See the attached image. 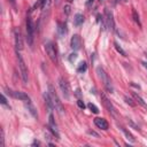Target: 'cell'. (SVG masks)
Instances as JSON below:
<instances>
[{
	"label": "cell",
	"instance_id": "obj_1",
	"mask_svg": "<svg viewBox=\"0 0 147 147\" xmlns=\"http://www.w3.org/2000/svg\"><path fill=\"white\" fill-rule=\"evenodd\" d=\"M96 72H98V75H99V77H100L101 82L103 83V86L106 87V90H107L108 92L113 93V92H114V87H113L111 80H110L109 76L106 74V71H105L101 67H98V68H96Z\"/></svg>",
	"mask_w": 147,
	"mask_h": 147
},
{
	"label": "cell",
	"instance_id": "obj_2",
	"mask_svg": "<svg viewBox=\"0 0 147 147\" xmlns=\"http://www.w3.org/2000/svg\"><path fill=\"white\" fill-rule=\"evenodd\" d=\"M17 62H18V69H20V74H21V77H22V80L24 84L28 83V67L22 57V55L18 53L17 51Z\"/></svg>",
	"mask_w": 147,
	"mask_h": 147
},
{
	"label": "cell",
	"instance_id": "obj_3",
	"mask_svg": "<svg viewBox=\"0 0 147 147\" xmlns=\"http://www.w3.org/2000/svg\"><path fill=\"white\" fill-rule=\"evenodd\" d=\"M48 92H49V94H51V96H52V100H53V102H54L55 110H57V111L62 115V114L64 113V109H63L62 102L60 101V99H59L57 94L55 93V91H54V88H53V86H52V85H49V86H48Z\"/></svg>",
	"mask_w": 147,
	"mask_h": 147
},
{
	"label": "cell",
	"instance_id": "obj_4",
	"mask_svg": "<svg viewBox=\"0 0 147 147\" xmlns=\"http://www.w3.org/2000/svg\"><path fill=\"white\" fill-rule=\"evenodd\" d=\"M33 34H34V24L32 22V18L30 16H28L26 18V38H28V42L30 46H32L33 44Z\"/></svg>",
	"mask_w": 147,
	"mask_h": 147
},
{
	"label": "cell",
	"instance_id": "obj_5",
	"mask_svg": "<svg viewBox=\"0 0 147 147\" xmlns=\"http://www.w3.org/2000/svg\"><path fill=\"white\" fill-rule=\"evenodd\" d=\"M45 49H46L47 55H48L49 59L52 60V62L57 63V53H56V49H55L54 44H53L52 41H46V44H45Z\"/></svg>",
	"mask_w": 147,
	"mask_h": 147
},
{
	"label": "cell",
	"instance_id": "obj_6",
	"mask_svg": "<svg viewBox=\"0 0 147 147\" xmlns=\"http://www.w3.org/2000/svg\"><path fill=\"white\" fill-rule=\"evenodd\" d=\"M59 86H60L61 92L63 93L64 98L65 99H69V96H70V86H69V83L63 77H60L59 78Z\"/></svg>",
	"mask_w": 147,
	"mask_h": 147
},
{
	"label": "cell",
	"instance_id": "obj_7",
	"mask_svg": "<svg viewBox=\"0 0 147 147\" xmlns=\"http://www.w3.org/2000/svg\"><path fill=\"white\" fill-rule=\"evenodd\" d=\"M14 36H15V47L16 51H22L23 49V38H22V33L20 31V29H15L14 30Z\"/></svg>",
	"mask_w": 147,
	"mask_h": 147
},
{
	"label": "cell",
	"instance_id": "obj_8",
	"mask_svg": "<svg viewBox=\"0 0 147 147\" xmlns=\"http://www.w3.org/2000/svg\"><path fill=\"white\" fill-rule=\"evenodd\" d=\"M105 16H106V26L110 30L115 29V22H114V17H113V13L109 9H105Z\"/></svg>",
	"mask_w": 147,
	"mask_h": 147
},
{
	"label": "cell",
	"instance_id": "obj_9",
	"mask_svg": "<svg viewBox=\"0 0 147 147\" xmlns=\"http://www.w3.org/2000/svg\"><path fill=\"white\" fill-rule=\"evenodd\" d=\"M101 100H102V103L105 105V107L107 108V110L111 114V115H114V116H116V110H115V107L113 106V103L109 101V99L103 94V93H101Z\"/></svg>",
	"mask_w": 147,
	"mask_h": 147
},
{
	"label": "cell",
	"instance_id": "obj_10",
	"mask_svg": "<svg viewBox=\"0 0 147 147\" xmlns=\"http://www.w3.org/2000/svg\"><path fill=\"white\" fill-rule=\"evenodd\" d=\"M8 91H9L8 93H10V95L14 96L15 99H18V100H22V101H25V102L30 101V96L26 93H24V92H21V91H10V90H8Z\"/></svg>",
	"mask_w": 147,
	"mask_h": 147
},
{
	"label": "cell",
	"instance_id": "obj_11",
	"mask_svg": "<svg viewBox=\"0 0 147 147\" xmlns=\"http://www.w3.org/2000/svg\"><path fill=\"white\" fill-rule=\"evenodd\" d=\"M70 46H71V48H72L74 51L80 49V47H82V39H80V37H79L78 34H74V36L71 37Z\"/></svg>",
	"mask_w": 147,
	"mask_h": 147
},
{
	"label": "cell",
	"instance_id": "obj_12",
	"mask_svg": "<svg viewBox=\"0 0 147 147\" xmlns=\"http://www.w3.org/2000/svg\"><path fill=\"white\" fill-rule=\"evenodd\" d=\"M48 129L52 131L53 136H55L57 139L60 138V134H59V131H57V127H56V124H55V122H54V117H53V115H52V114L49 115V121H48Z\"/></svg>",
	"mask_w": 147,
	"mask_h": 147
},
{
	"label": "cell",
	"instance_id": "obj_13",
	"mask_svg": "<svg viewBox=\"0 0 147 147\" xmlns=\"http://www.w3.org/2000/svg\"><path fill=\"white\" fill-rule=\"evenodd\" d=\"M94 124L99 127V129H101V130H108V122L105 119V118H101V117H96V118H94Z\"/></svg>",
	"mask_w": 147,
	"mask_h": 147
},
{
	"label": "cell",
	"instance_id": "obj_14",
	"mask_svg": "<svg viewBox=\"0 0 147 147\" xmlns=\"http://www.w3.org/2000/svg\"><path fill=\"white\" fill-rule=\"evenodd\" d=\"M44 100H45L46 106L48 107V109H49V110L55 109V107H54V102H53V100H52V96H51L49 92H46V91L44 92Z\"/></svg>",
	"mask_w": 147,
	"mask_h": 147
},
{
	"label": "cell",
	"instance_id": "obj_15",
	"mask_svg": "<svg viewBox=\"0 0 147 147\" xmlns=\"http://www.w3.org/2000/svg\"><path fill=\"white\" fill-rule=\"evenodd\" d=\"M132 96L134 98V100H136V101H137V102H138L140 106H142L144 108H147V103L144 101V99H142L140 95H138L136 92H133V93H132Z\"/></svg>",
	"mask_w": 147,
	"mask_h": 147
},
{
	"label": "cell",
	"instance_id": "obj_16",
	"mask_svg": "<svg viewBox=\"0 0 147 147\" xmlns=\"http://www.w3.org/2000/svg\"><path fill=\"white\" fill-rule=\"evenodd\" d=\"M83 22H84V16L82 14H76L75 15V18H74V24L76 26H79V25L83 24Z\"/></svg>",
	"mask_w": 147,
	"mask_h": 147
},
{
	"label": "cell",
	"instance_id": "obj_17",
	"mask_svg": "<svg viewBox=\"0 0 147 147\" xmlns=\"http://www.w3.org/2000/svg\"><path fill=\"white\" fill-rule=\"evenodd\" d=\"M121 130H122V132L125 134V137H126V138H127V139H129L131 142H134V141H136V139L133 138V136H132V134H131V133H130V132H129L126 129H124V127H122V126H121Z\"/></svg>",
	"mask_w": 147,
	"mask_h": 147
},
{
	"label": "cell",
	"instance_id": "obj_18",
	"mask_svg": "<svg viewBox=\"0 0 147 147\" xmlns=\"http://www.w3.org/2000/svg\"><path fill=\"white\" fill-rule=\"evenodd\" d=\"M26 105V107H28V110L33 115V117H37L38 115H37V113H36V109H34V107L31 105V102L30 101H28V103H25Z\"/></svg>",
	"mask_w": 147,
	"mask_h": 147
},
{
	"label": "cell",
	"instance_id": "obj_19",
	"mask_svg": "<svg viewBox=\"0 0 147 147\" xmlns=\"http://www.w3.org/2000/svg\"><path fill=\"white\" fill-rule=\"evenodd\" d=\"M57 30H59V33H60V36H63V34H65V33H67L65 24H63V23H59V28H57Z\"/></svg>",
	"mask_w": 147,
	"mask_h": 147
},
{
	"label": "cell",
	"instance_id": "obj_20",
	"mask_svg": "<svg viewBox=\"0 0 147 147\" xmlns=\"http://www.w3.org/2000/svg\"><path fill=\"white\" fill-rule=\"evenodd\" d=\"M86 69H87V65H86V63L83 61V62L79 63V65H78V68H77V71H78V72H84Z\"/></svg>",
	"mask_w": 147,
	"mask_h": 147
},
{
	"label": "cell",
	"instance_id": "obj_21",
	"mask_svg": "<svg viewBox=\"0 0 147 147\" xmlns=\"http://www.w3.org/2000/svg\"><path fill=\"white\" fill-rule=\"evenodd\" d=\"M114 45H115V48H116V51H117V52H118L121 55H123V56H126V53H125V51H124V49H123V48H122V47H121V46H119L117 42H115Z\"/></svg>",
	"mask_w": 147,
	"mask_h": 147
},
{
	"label": "cell",
	"instance_id": "obj_22",
	"mask_svg": "<svg viewBox=\"0 0 147 147\" xmlns=\"http://www.w3.org/2000/svg\"><path fill=\"white\" fill-rule=\"evenodd\" d=\"M87 107H88V109H90L92 113H94V114H98V113H99V109H98V107H96L94 103H91V102H90V103L87 105Z\"/></svg>",
	"mask_w": 147,
	"mask_h": 147
},
{
	"label": "cell",
	"instance_id": "obj_23",
	"mask_svg": "<svg viewBox=\"0 0 147 147\" xmlns=\"http://www.w3.org/2000/svg\"><path fill=\"white\" fill-rule=\"evenodd\" d=\"M46 5H48V0H39L38 3L36 5V7L39 6V7H41L42 9H45V8H46Z\"/></svg>",
	"mask_w": 147,
	"mask_h": 147
},
{
	"label": "cell",
	"instance_id": "obj_24",
	"mask_svg": "<svg viewBox=\"0 0 147 147\" xmlns=\"http://www.w3.org/2000/svg\"><path fill=\"white\" fill-rule=\"evenodd\" d=\"M132 16H133V20L138 23V24H140V21H139V15L137 14V10L136 9H132Z\"/></svg>",
	"mask_w": 147,
	"mask_h": 147
},
{
	"label": "cell",
	"instance_id": "obj_25",
	"mask_svg": "<svg viewBox=\"0 0 147 147\" xmlns=\"http://www.w3.org/2000/svg\"><path fill=\"white\" fill-rule=\"evenodd\" d=\"M124 100H125V102H126L127 105H130L131 107H134V106H136V103L132 101L131 98H129V96H124Z\"/></svg>",
	"mask_w": 147,
	"mask_h": 147
},
{
	"label": "cell",
	"instance_id": "obj_26",
	"mask_svg": "<svg viewBox=\"0 0 147 147\" xmlns=\"http://www.w3.org/2000/svg\"><path fill=\"white\" fill-rule=\"evenodd\" d=\"M1 103H2V105H5V106H7V107L9 108V105L7 103V100H6V98H5V95H3V94H1Z\"/></svg>",
	"mask_w": 147,
	"mask_h": 147
},
{
	"label": "cell",
	"instance_id": "obj_27",
	"mask_svg": "<svg viewBox=\"0 0 147 147\" xmlns=\"http://www.w3.org/2000/svg\"><path fill=\"white\" fill-rule=\"evenodd\" d=\"M77 105H78V107H79V108H82V109H84V108H85V105H84V102H83L82 100H77Z\"/></svg>",
	"mask_w": 147,
	"mask_h": 147
},
{
	"label": "cell",
	"instance_id": "obj_28",
	"mask_svg": "<svg viewBox=\"0 0 147 147\" xmlns=\"http://www.w3.org/2000/svg\"><path fill=\"white\" fill-rule=\"evenodd\" d=\"M77 59V54L76 53H72V54H70V57H69V60L72 62V61H75Z\"/></svg>",
	"mask_w": 147,
	"mask_h": 147
},
{
	"label": "cell",
	"instance_id": "obj_29",
	"mask_svg": "<svg viewBox=\"0 0 147 147\" xmlns=\"http://www.w3.org/2000/svg\"><path fill=\"white\" fill-rule=\"evenodd\" d=\"M64 13L67 14V15H69V13H70V6L69 5H67V6H64Z\"/></svg>",
	"mask_w": 147,
	"mask_h": 147
},
{
	"label": "cell",
	"instance_id": "obj_30",
	"mask_svg": "<svg viewBox=\"0 0 147 147\" xmlns=\"http://www.w3.org/2000/svg\"><path fill=\"white\" fill-rule=\"evenodd\" d=\"M141 64H142V65H144V68H145V69L147 70V62H145V61H142V62H141Z\"/></svg>",
	"mask_w": 147,
	"mask_h": 147
},
{
	"label": "cell",
	"instance_id": "obj_31",
	"mask_svg": "<svg viewBox=\"0 0 147 147\" xmlns=\"http://www.w3.org/2000/svg\"><path fill=\"white\" fill-rule=\"evenodd\" d=\"M93 1H94V0H87V2H86V5H87V6H90V5H91V3L93 2Z\"/></svg>",
	"mask_w": 147,
	"mask_h": 147
},
{
	"label": "cell",
	"instance_id": "obj_32",
	"mask_svg": "<svg viewBox=\"0 0 147 147\" xmlns=\"http://www.w3.org/2000/svg\"><path fill=\"white\" fill-rule=\"evenodd\" d=\"M118 1H119V0H118ZM121 1H122V2H124V3H125V2H126V1H127V0H121Z\"/></svg>",
	"mask_w": 147,
	"mask_h": 147
},
{
	"label": "cell",
	"instance_id": "obj_33",
	"mask_svg": "<svg viewBox=\"0 0 147 147\" xmlns=\"http://www.w3.org/2000/svg\"><path fill=\"white\" fill-rule=\"evenodd\" d=\"M68 1H69V2H71V1H72V0H68Z\"/></svg>",
	"mask_w": 147,
	"mask_h": 147
},
{
	"label": "cell",
	"instance_id": "obj_34",
	"mask_svg": "<svg viewBox=\"0 0 147 147\" xmlns=\"http://www.w3.org/2000/svg\"><path fill=\"white\" fill-rule=\"evenodd\" d=\"M145 55H146V57H147V53H145Z\"/></svg>",
	"mask_w": 147,
	"mask_h": 147
},
{
	"label": "cell",
	"instance_id": "obj_35",
	"mask_svg": "<svg viewBox=\"0 0 147 147\" xmlns=\"http://www.w3.org/2000/svg\"><path fill=\"white\" fill-rule=\"evenodd\" d=\"M10 1H11V2H14V0H10Z\"/></svg>",
	"mask_w": 147,
	"mask_h": 147
}]
</instances>
